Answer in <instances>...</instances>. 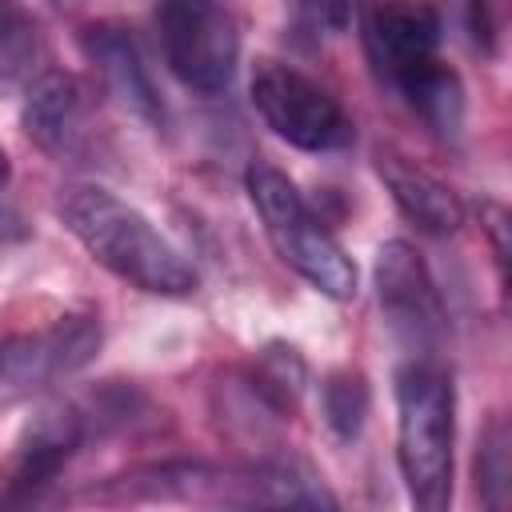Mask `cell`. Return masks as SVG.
Wrapping results in <instances>:
<instances>
[{
  "label": "cell",
  "mask_w": 512,
  "mask_h": 512,
  "mask_svg": "<svg viewBox=\"0 0 512 512\" xmlns=\"http://www.w3.org/2000/svg\"><path fill=\"white\" fill-rule=\"evenodd\" d=\"M60 224L116 280L152 296H192L200 276L160 228L100 184H68L56 196Z\"/></svg>",
  "instance_id": "6da1fadb"
},
{
  "label": "cell",
  "mask_w": 512,
  "mask_h": 512,
  "mask_svg": "<svg viewBox=\"0 0 512 512\" xmlns=\"http://www.w3.org/2000/svg\"><path fill=\"white\" fill-rule=\"evenodd\" d=\"M452 444H456V388L452 376L412 356L396 372V460L416 508L440 512L452 496Z\"/></svg>",
  "instance_id": "7a4b0ae2"
},
{
  "label": "cell",
  "mask_w": 512,
  "mask_h": 512,
  "mask_svg": "<svg viewBox=\"0 0 512 512\" xmlns=\"http://www.w3.org/2000/svg\"><path fill=\"white\" fill-rule=\"evenodd\" d=\"M248 200L264 224V236L272 240L276 256L308 280L328 300H352L356 296V264L340 248V240L324 228V220L308 208L300 188L268 160H252L244 172Z\"/></svg>",
  "instance_id": "3957f363"
},
{
  "label": "cell",
  "mask_w": 512,
  "mask_h": 512,
  "mask_svg": "<svg viewBox=\"0 0 512 512\" xmlns=\"http://www.w3.org/2000/svg\"><path fill=\"white\" fill-rule=\"evenodd\" d=\"M160 48L172 76L204 96L224 92L240 64V28L220 0H160Z\"/></svg>",
  "instance_id": "277c9868"
},
{
  "label": "cell",
  "mask_w": 512,
  "mask_h": 512,
  "mask_svg": "<svg viewBox=\"0 0 512 512\" xmlns=\"http://www.w3.org/2000/svg\"><path fill=\"white\" fill-rule=\"evenodd\" d=\"M252 108L260 120L300 152H336L352 140L344 104L292 64L260 60L252 68Z\"/></svg>",
  "instance_id": "5b68a950"
},
{
  "label": "cell",
  "mask_w": 512,
  "mask_h": 512,
  "mask_svg": "<svg viewBox=\"0 0 512 512\" xmlns=\"http://www.w3.org/2000/svg\"><path fill=\"white\" fill-rule=\"evenodd\" d=\"M100 340V320L88 312H68L44 328L8 332L0 336V384L28 392L64 380L96 360Z\"/></svg>",
  "instance_id": "8992f818"
},
{
  "label": "cell",
  "mask_w": 512,
  "mask_h": 512,
  "mask_svg": "<svg viewBox=\"0 0 512 512\" xmlns=\"http://www.w3.org/2000/svg\"><path fill=\"white\" fill-rule=\"evenodd\" d=\"M376 296L388 328L408 348H428L444 328V308L424 256L408 240H388L376 252Z\"/></svg>",
  "instance_id": "52a82bcc"
},
{
  "label": "cell",
  "mask_w": 512,
  "mask_h": 512,
  "mask_svg": "<svg viewBox=\"0 0 512 512\" xmlns=\"http://www.w3.org/2000/svg\"><path fill=\"white\" fill-rule=\"evenodd\" d=\"M88 432H92V424H88V412L80 404L52 400V404L36 408L28 416V424L20 428L12 456L4 464L8 492L16 500H28L40 488H48L60 476V468L76 456V448L84 444Z\"/></svg>",
  "instance_id": "ba28073f"
},
{
  "label": "cell",
  "mask_w": 512,
  "mask_h": 512,
  "mask_svg": "<svg viewBox=\"0 0 512 512\" xmlns=\"http://www.w3.org/2000/svg\"><path fill=\"white\" fill-rule=\"evenodd\" d=\"M364 44L376 72L396 84L408 68L436 56L440 16L424 0H380L364 16Z\"/></svg>",
  "instance_id": "9c48e42d"
},
{
  "label": "cell",
  "mask_w": 512,
  "mask_h": 512,
  "mask_svg": "<svg viewBox=\"0 0 512 512\" xmlns=\"http://www.w3.org/2000/svg\"><path fill=\"white\" fill-rule=\"evenodd\" d=\"M84 56L96 64V72L104 76V88L120 100L124 112H132L136 120H144L148 128H168V108L164 96L136 48V40L116 28V24H92L84 32Z\"/></svg>",
  "instance_id": "30bf717a"
},
{
  "label": "cell",
  "mask_w": 512,
  "mask_h": 512,
  "mask_svg": "<svg viewBox=\"0 0 512 512\" xmlns=\"http://www.w3.org/2000/svg\"><path fill=\"white\" fill-rule=\"evenodd\" d=\"M376 176L384 180V188L392 192L396 208L428 236H452L464 228V204L460 196L432 176L428 168H420L416 160H408L396 148H376Z\"/></svg>",
  "instance_id": "8fae6325"
},
{
  "label": "cell",
  "mask_w": 512,
  "mask_h": 512,
  "mask_svg": "<svg viewBox=\"0 0 512 512\" xmlns=\"http://www.w3.org/2000/svg\"><path fill=\"white\" fill-rule=\"evenodd\" d=\"M84 84L72 72H44L32 80L28 96H24V132L52 156H68L76 152L80 136H84Z\"/></svg>",
  "instance_id": "7c38bea8"
},
{
  "label": "cell",
  "mask_w": 512,
  "mask_h": 512,
  "mask_svg": "<svg viewBox=\"0 0 512 512\" xmlns=\"http://www.w3.org/2000/svg\"><path fill=\"white\" fill-rule=\"evenodd\" d=\"M392 88L408 100V108L436 136H444V140L460 136V128H464V84H460V76L440 56L408 68Z\"/></svg>",
  "instance_id": "4fadbf2b"
},
{
  "label": "cell",
  "mask_w": 512,
  "mask_h": 512,
  "mask_svg": "<svg viewBox=\"0 0 512 512\" xmlns=\"http://www.w3.org/2000/svg\"><path fill=\"white\" fill-rule=\"evenodd\" d=\"M368 412H372V388H368L364 372L340 368V372L324 376V384H320V416H324V428L340 444H352L364 432Z\"/></svg>",
  "instance_id": "5bb4252c"
},
{
  "label": "cell",
  "mask_w": 512,
  "mask_h": 512,
  "mask_svg": "<svg viewBox=\"0 0 512 512\" xmlns=\"http://www.w3.org/2000/svg\"><path fill=\"white\" fill-rule=\"evenodd\" d=\"M304 376H308L304 360H300V352L292 344H268L260 352V360H256L252 384H256V396L268 400L272 408H292L300 388H304Z\"/></svg>",
  "instance_id": "9a60e30c"
},
{
  "label": "cell",
  "mask_w": 512,
  "mask_h": 512,
  "mask_svg": "<svg viewBox=\"0 0 512 512\" xmlns=\"http://www.w3.org/2000/svg\"><path fill=\"white\" fill-rule=\"evenodd\" d=\"M508 424L496 416L484 436H480V452H476V488H480V500L488 508H504L508 496H512V460H508Z\"/></svg>",
  "instance_id": "2e32d148"
},
{
  "label": "cell",
  "mask_w": 512,
  "mask_h": 512,
  "mask_svg": "<svg viewBox=\"0 0 512 512\" xmlns=\"http://www.w3.org/2000/svg\"><path fill=\"white\" fill-rule=\"evenodd\" d=\"M40 52L36 20L20 0H0V80L24 76Z\"/></svg>",
  "instance_id": "e0dca14e"
},
{
  "label": "cell",
  "mask_w": 512,
  "mask_h": 512,
  "mask_svg": "<svg viewBox=\"0 0 512 512\" xmlns=\"http://www.w3.org/2000/svg\"><path fill=\"white\" fill-rule=\"evenodd\" d=\"M304 16L312 20V28L320 32H340L348 24V12H352V0H300Z\"/></svg>",
  "instance_id": "ac0fdd59"
},
{
  "label": "cell",
  "mask_w": 512,
  "mask_h": 512,
  "mask_svg": "<svg viewBox=\"0 0 512 512\" xmlns=\"http://www.w3.org/2000/svg\"><path fill=\"white\" fill-rule=\"evenodd\" d=\"M8 176H12V164H8V152L0 148V188L8 184Z\"/></svg>",
  "instance_id": "d6986e66"
},
{
  "label": "cell",
  "mask_w": 512,
  "mask_h": 512,
  "mask_svg": "<svg viewBox=\"0 0 512 512\" xmlns=\"http://www.w3.org/2000/svg\"><path fill=\"white\" fill-rule=\"evenodd\" d=\"M56 4H68V0H56Z\"/></svg>",
  "instance_id": "ffe728a7"
}]
</instances>
